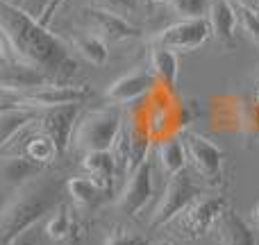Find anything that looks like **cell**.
Listing matches in <instances>:
<instances>
[{"mask_svg": "<svg viewBox=\"0 0 259 245\" xmlns=\"http://www.w3.org/2000/svg\"><path fill=\"white\" fill-rule=\"evenodd\" d=\"M0 43L3 62L9 59L34 68L50 82L68 84V80H73L80 68L73 55V45L9 0H3L0 5Z\"/></svg>", "mask_w": 259, "mask_h": 245, "instance_id": "obj_1", "label": "cell"}, {"mask_svg": "<svg viewBox=\"0 0 259 245\" xmlns=\"http://www.w3.org/2000/svg\"><path fill=\"white\" fill-rule=\"evenodd\" d=\"M59 184L48 177H34L16 188L7 200L0 220V243L14 245L21 234H25L36 220L55 211L59 202Z\"/></svg>", "mask_w": 259, "mask_h": 245, "instance_id": "obj_2", "label": "cell"}, {"mask_svg": "<svg viewBox=\"0 0 259 245\" xmlns=\"http://www.w3.org/2000/svg\"><path fill=\"white\" fill-rule=\"evenodd\" d=\"M121 129H123V116L116 105L96 109V112L87 114L77 123L75 134H73V145L77 150H82L84 155L96 150H112Z\"/></svg>", "mask_w": 259, "mask_h": 245, "instance_id": "obj_3", "label": "cell"}, {"mask_svg": "<svg viewBox=\"0 0 259 245\" xmlns=\"http://www.w3.org/2000/svg\"><path fill=\"white\" fill-rule=\"evenodd\" d=\"M91 98V89L84 84H59V82H48L36 89L23 91L14 95V107H27V109H57V107H71V105H82Z\"/></svg>", "mask_w": 259, "mask_h": 245, "instance_id": "obj_4", "label": "cell"}, {"mask_svg": "<svg viewBox=\"0 0 259 245\" xmlns=\"http://www.w3.org/2000/svg\"><path fill=\"white\" fill-rule=\"evenodd\" d=\"M198 195H200L198 186L184 173L168 177V184H166L155 211L150 214V229H159L164 225H168L170 220H175L178 216H182Z\"/></svg>", "mask_w": 259, "mask_h": 245, "instance_id": "obj_5", "label": "cell"}, {"mask_svg": "<svg viewBox=\"0 0 259 245\" xmlns=\"http://www.w3.org/2000/svg\"><path fill=\"white\" fill-rule=\"evenodd\" d=\"M211 36V25L207 18H182V21L173 23V25L164 27L157 32L152 43L170 48L175 53H191L205 45Z\"/></svg>", "mask_w": 259, "mask_h": 245, "instance_id": "obj_6", "label": "cell"}, {"mask_svg": "<svg viewBox=\"0 0 259 245\" xmlns=\"http://www.w3.org/2000/svg\"><path fill=\"white\" fill-rule=\"evenodd\" d=\"M184 143H187L189 150V161L193 164L196 173L202 177V182L209 184V186H221L223 184L225 152L202 134H187Z\"/></svg>", "mask_w": 259, "mask_h": 245, "instance_id": "obj_7", "label": "cell"}, {"mask_svg": "<svg viewBox=\"0 0 259 245\" xmlns=\"http://www.w3.org/2000/svg\"><path fill=\"white\" fill-rule=\"evenodd\" d=\"M225 209H228V200L223 195H198L191 202V207L182 214L184 236L200 238L207 232H214Z\"/></svg>", "mask_w": 259, "mask_h": 245, "instance_id": "obj_8", "label": "cell"}, {"mask_svg": "<svg viewBox=\"0 0 259 245\" xmlns=\"http://www.w3.org/2000/svg\"><path fill=\"white\" fill-rule=\"evenodd\" d=\"M82 21H84L87 30L100 34L105 41H134L141 39V30L127 21L123 14L109 12V9L100 7H82Z\"/></svg>", "mask_w": 259, "mask_h": 245, "instance_id": "obj_9", "label": "cell"}, {"mask_svg": "<svg viewBox=\"0 0 259 245\" xmlns=\"http://www.w3.org/2000/svg\"><path fill=\"white\" fill-rule=\"evenodd\" d=\"M157 84H159V80H157L155 71L150 66H137L134 71H130L123 77H118L116 82H112L105 91V98L116 107L132 105L150 93Z\"/></svg>", "mask_w": 259, "mask_h": 245, "instance_id": "obj_10", "label": "cell"}, {"mask_svg": "<svg viewBox=\"0 0 259 245\" xmlns=\"http://www.w3.org/2000/svg\"><path fill=\"white\" fill-rule=\"evenodd\" d=\"M152 191H155V184H152V161L146 159L139 168H134L130 173L116 202L118 211L125 216H139L143 211V207L150 202Z\"/></svg>", "mask_w": 259, "mask_h": 245, "instance_id": "obj_11", "label": "cell"}, {"mask_svg": "<svg viewBox=\"0 0 259 245\" xmlns=\"http://www.w3.org/2000/svg\"><path fill=\"white\" fill-rule=\"evenodd\" d=\"M80 114V105H71V107H57V109H46L39 116V132L48 134L55 141L59 155L68 150L73 143V134H75V121Z\"/></svg>", "mask_w": 259, "mask_h": 245, "instance_id": "obj_12", "label": "cell"}, {"mask_svg": "<svg viewBox=\"0 0 259 245\" xmlns=\"http://www.w3.org/2000/svg\"><path fill=\"white\" fill-rule=\"evenodd\" d=\"M207 21L211 25V36L223 48H234L237 43V23L239 16L234 12V5L230 0H211Z\"/></svg>", "mask_w": 259, "mask_h": 245, "instance_id": "obj_13", "label": "cell"}, {"mask_svg": "<svg viewBox=\"0 0 259 245\" xmlns=\"http://www.w3.org/2000/svg\"><path fill=\"white\" fill-rule=\"evenodd\" d=\"M214 232H216V238H219L221 245H257L250 225L234 209H230V207L225 209V214L221 216Z\"/></svg>", "mask_w": 259, "mask_h": 245, "instance_id": "obj_14", "label": "cell"}, {"mask_svg": "<svg viewBox=\"0 0 259 245\" xmlns=\"http://www.w3.org/2000/svg\"><path fill=\"white\" fill-rule=\"evenodd\" d=\"M150 68L155 71L159 84H164L166 91H175L180 77V59L178 53L164 45L152 43L150 48Z\"/></svg>", "mask_w": 259, "mask_h": 245, "instance_id": "obj_15", "label": "cell"}, {"mask_svg": "<svg viewBox=\"0 0 259 245\" xmlns=\"http://www.w3.org/2000/svg\"><path fill=\"white\" fill-rule=\"evenodd\" d=\"M34 121H39L36 109L27 107H14V105H5L3 107V148L12 145V141H16L23 134V129L30 127Z\"/></svg>", "mask_w": 259, "mask_h": 245, "instance_id": "obj_16", "label": "cell"}, {"mask_svg": "<svg viewBox=\"0 0 259 245\" xmlns=\"http://www.w3.org/2000/svg\"><path fill=\"white\" fill-rule=\"evenodd\" d=\"M41 170H44V166L36 164L27 155H14L3 159V179L7 186H23L25 182L39 177Z\"/></svg>", "mask_w": 259, "mask_h": 245, "instance_id": "obj_17", "label": "cell"}, {"mask_svg": "<svg viewBox=\"0 0 259 245\" xmlns=\"http://www.w3.org/2000/svg\"><path fill=\"white\" fill-rule=\"evenodd\" d=\"M71 45L84 62L94 64V66H105L109 62V41H105L103 36L91 30L75 34Z\"/></svg>", "mask_w": 259, "mask_h": 245, "instance_id": "obj_18", "label": "cell"}, {"mask_svg": "<svg viewBox=\"0 0 259 245\" xmlns=\"http://www.w3.org/2000/svg\"><path fill=\"white\" fill-rule=\"evenodd\" d=\"M157 159H159V164H161V170H164L168 177L184 173L187 161H189V150H187L184 138L175 136V138L159 141V145H157Z\"/></svg>", "mask_w": 259, "mask_h": 245, "instance_id": "obj_19", "label": "cell"}, {"mask_svg": "<svg viewBox=\"0 0 259 245\" xmlns=\"http://www.w3.org/2000/svg\"><path fill=\"white\" fill-rule=\"evenodd\" d=\"M66 191L73 198V202L84 209H94L105 200V195L109 193V188H105L103 184H98L94 177H71L66 182Z\"/></svg>", "mask_w": 259, "mask_h": 245, "instance_id": "obj_20", "label": "cell"}, {"mask_svg": "<svg viewBox=\"0 0 259 245\" xmlns=\"http://www.w3.org/2000/svg\"><path fill=\"white\" fill-rule=\"evenodd\" d=\"M82 168L89 173V177H94L98 184H103L105 188H112L114 175L116 173V164L109 150H96V152H87L82 159Z\"/></svg>", "mask_w": 259, "mask_h": 245, "instance_id": "obj_21", "label": "cell"}, {"mask_svg": "<svg viewBox=\"0 0 259 245\" xmlns=\"http://www.w3.org/2000/svg\"><path fill=\"white\" fill-rule=\"evenodd\" d=\"M46 236L50 241H71V238H77V223L73 218L68 205H59L57 209L53 211V216L46 223Z\"/></svg>", "mask_w": 259, "mask_h": 245, "instance_id": "obj_22", "label": "cell"}, {"mask_svg": "<svg viewBox=\"0 0 259 245\" xmlns=\"http://www.w3.org/2000/svg\"><path fill=\"white\" fill-rule=\"evenodd\" d=\"M23 155H27L30 159H34L36 164H41V166H48V164H53L57 157H62L53 138H50L48 134L39 132V129H36V134L27 136L25 145H23Z\"/></svg>", "mask_w": 259, "mask_h": 245, "instance_id": "obj_23", "label": "cell"}, {"mask_svg": "<svg viewBox=\"0 0 259 245\" xmlns=\"http://www.w3.org/2000/svg\"><path fill=\"white\" fill-rule=\"evenodd\" d=\"M112 157L116 164V173L118 175H127L130 173V164H132V136H130V125L123 123V129L118 134V138L112 145Z\"/></svg>", "mask_w": 259, "mask_h": 245, "instance_id": "obj_24", "label": "cell"}, {"mask_svg": "<svg viewBox=\"0 0 259 245\" xmlns=\"http://www.w3.org/2000/svg\"><path fill=\"white\" fill-rule=\"evenodd\" d=\"M234 12L239 16V25L243 27L250 41L259 48V14L252 12L248 5H234Z\"/></svg>", "mask_w": 259, "mask_h": 245, "instance_id": "obj_25", "label": "cell"}, {"mask_svg": "<svg viewBox=\"0 0 259 245\" xmlns=\"http://www.w3.org/2000/svg\"><path fill=\"white\" fill-rule=\"evenodd\" d=\"M209 5L211 0H173L170 7L182 18H205V14L209 12Z\"/></svg>", "mask_w": 259, "mask_h": 245, "instance_id": "obj_26", "label": "cell"}, {"mask_svg": "<svg viewBox=\"0 0 259 245\" xmlns=\"http://www.w3.org/2000/svg\"><path fill=\"white\" fill-rule=\"evenodd\" d=\"M105 245H148V238L143 236V234L134 232V229H127V227L116 225V227L107 234Z\"/></svg>", "mask_w": 259, "mask_h": 245, "instance_id": "obj_27", "label": "cell"}, {"mask_svg": "<svg viewBox=\"0 0 259 245\" xmlns=\"http://www.w3.org/2000/svg\"><path fill=\"white\" fill-rule=\"evenodd\" d=\"M94 7L100 9H109V12H118V14H130L137 7V0H91Z\"/></svg>", "mask_w": 259, "mask_h": 245, "instance_id": "obj_28", "label": "cell"}, {"mask_svg": "<svg viewBox=\"0 0 259 245\" xmlns=\"http://www.w3.org/2000/svg\"><path fill=\"white\" fill-rule=\"evenodd\" d=\"M250 218H252V225H255V227L259 229V202L255 205V209H252V216H250Z\"/></svg>", "mask_w": 259, "mask_h": 245, "instance_id": "obj_29", "label": "cell"}, {"mask_svg": "<svg viewBox=\"0 0 259 245\" xmlns=\"http://www.w3.org/2000/svg\"><path fill=\"white\" fill-rule=\"evenodd\" d=\"M248 7H250L255 14H259V0H248Z\"/></svg>", "mask_w": 259, "mask_h": 245, "instance_id": "obj_30", "label": "cell"}, {"mask_svg": "<svg viewBox=\"0 0 259 245\" xmlns=\"http://www.w3.org/2000/svg\"><path fill=\"white\" fill-rule=\"evenodd\" d=\"M232 5H248V0H230Z\"/></svg>", "mask_w": 259, "mask_h": 245, "instance_id": "obj_31", "label": "cell"}, {"mask_svg": "<svg viewBox=\"0 0 259 245\" xmlns=\"http://www.w3.org/2000/svg\"><path fill=\"white\" fill-rule=\"evenodd\" d=\"M152 3H157V5H164V3H168V5H170V3H173V0H152Z\"/></svg>", "mask_w": 259, "mask_h": 245, "instance_id": "obj_32", "label": "cell"}, {"mask_svg": "<svg viewBox=\"0 0 259 245\" xmlns=\"http://www.w3.org/2000/svg\"><path fill=\"white\" fill-rule=\"evenodd\" d=\"M155 245H175V243H170V241H159V243H155Z\"/></svg>", "mask_w": 259, "mask_h": 245, "instance_id": "obj_33", "label": "cell"}, {"mask_svg": "<svg viewBox=\"0 0 259 245\" xmlns=\"http://www.w3.org/2000/svg\"><path fill=\"white\" fill-rule=\"evenodd\" d=\"M255 100H257V105H259V86H257V91H255Z\"/></svg>", "mask_w": 259, "mask_h": 245, "instance_id": "obj_34", "label": "cell"}, {"mask_svg": "<svg viewBox=\"0 0 259 245\" xmlns=\"http://www.w3.org/2000/svg\"><path fill=\"white\" fill-rule=\"evenodd\" d=\"M257 77H259V71H257Z\"/></svg>", "mask_w": 259, "mask_h": 245, "instance_id": "obj_35", "label": "cell"}]
</instances>
